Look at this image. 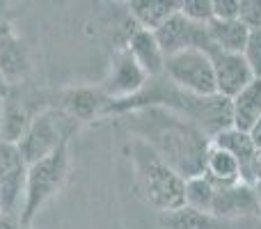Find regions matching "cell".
I'll return each mask as SVG.
<instances>
[{"label": "cell", "mask_w": 261, "mask_h": 229, "mask_svg": "<svg viewBox=\"0 0 261 229\" xmlns=\"http://www.w3.org/2000/svg\"><path fill=\"white\" fill-rule=\"evenodd\" d=\"M128 129L140 133L142 142L156 151V156L181 179L204 174V161L211 138L186 117L165 108H142L128 113Z\"/></svg>", "instance_id": "obj_1"}, {"label": "cell", "mask_w": 261, "mask_h": 229, "mask_svg": "<svg viewBox=\"0 0 261 229\" xmlns=\"http://www.w3.org/2000/svg\"><path fill=\"white\" fill-rule=\"evenodd\" d=\"M128 151H130V158H133L140 190H142L144 199L153 209H158L161 213H167V211L186 207L184 202L186 179H181L172 167H167L156 156V151L147 142H142V140L130 142Z\"/></svg>", "instance_id": "obj_2"}, {"label": "cell", "mask_w": 261, "mask_h": 229, "mask_svg": "<svg viewBox=\"0 0 261 229\" xmlns=\"http://www.w3.org/2000/svg\"><path fill=\"white\" fill-rule=\"evenodd\" d=\"M78 129H81V121L73 119L58 106L39 110L35 113L25 135L18 142L21 156L25 158L28 165H32V163L46 158L48 154L58 151L60 147H67Z\"/></svg>", "instance_id": "obj_3"}, {"label": "cell", "mask_w": 261, "mask_h": 229, "mask_svg": "<svg viewBox=\"0 0 261 229\" xmlns=\"http://www.w3.org/2000/svg\"><path fill=\"white\" fill-rule=\"evenodd\" d=\"M67 172H69V144L48 154L41 161L28 165L25 199H23V211L21 218H18L23 227H30V222L41 211V207L64 186Z\"/></svg>", "instance_id": "obj_4"}, {"label": "cell", "mask_w": 261, "mask_h": 229, "mask_svg": "<svg viewBox=\"0 0 261 229\" xmlns=\"http://www.w3.org/2000/svg\"><path fill=\"white\" fill-rule=\"evenodd\" d=\"M163 76L176 85L179 90L188 92L193 96L206 99V96H216V76H213V62L211 55L206 50H181L170 58H165V67H163Z\"/></svg>", "instance_id": "obj_5"}, {"label": "cell", "mask_w": 261, "mask_h": 229, "mask_svg": "<svg viewBox=\"0 0 261 229\" xmlns=\"http://www.w3.org/2000/svg\"><path fill=\"white\" fill-rule=\"evenodd\" d=\"M28 163L18 144L0 142V216L21 218L25 199Z\"/></svg>", "instance_id": "obj_6"}, {"label": "cell", "mask_w": 261, "mask_h": 229, "mask_svg": "<svg viewBox=\"0 0 261 229\" xmlns=\"http://www.w3.org/2000/svg\"><path fill=\"white\" fill-rule=\"evenodd\" d=\"M153 37H156V41L165 58H170V55H174V53H181V50H190V48L206 50V53L213 50L206 26H197V23L188 21L181 12H176L174 16L167 18L158 30H153Z\"/></svg>", "instance_id": "obj_7"}, {"label": "cell", "mask_w": 261, "mask_h": 229, "mask_svg": "<svg viewBox=\"0 0 261 229\" xmlns=\"http://www.w3.org/2000/svg\"><path fill=\"white\" fill-rule=\"evenodd\" d=\"M213 62V76H216V90L222 99H234L241 90L254 81V73L250 71L248 62L239 53H222V50H211Z\"/></svg>", "instance_id": "obj_8"}, {"label": "cell", "mask_w": 261, "mask_h": 229, "mask_svg": "<svg viewBox=\"0 0 261 229\" xmlns=\"http://www.w3.org/2000/svg\"><path fill=\"white\" fill-rule=\"evenodd\" d=\"M147 81H149V76L133 60V55H130L128 50H122V53L113 60L110 76L103 81L101 92H103L110 101H122V99H128V96L138 94V92L147 85Z\"/></svg>", "instance_id": "obj_9"}, {"label": "cell", "mask_w": 261, "mask_h": 229, "mask_svg": "<svg viewBox=\"0 0 261 229\" xmlns=\"http://www.w3.org/2000/svg\"><path fill=\"white\" fill-rule=\"evenodd\" d=\"M211 218H222V220L259 218L254 186L239 181V184L216 188V197H213V207H211Z\"/></svg>", "instance_id": "obj_10"}, {"label": "cell", "mask_w": 261, "mask_h": 229, "mask_svg": "<svg viewBox=\"0 0 261 229\" xmlns=\"http://www.w3.org/2000/svg\"><path fill=\"white\" fill-rule=\"evenodd\" d=\"M211 142L218 144L220 149H225V151H229L241 167V181L254 186V158H257V147L252 144L250 135L245 133V131H239V129H234V126H229V129L220 131L218 135H213Z\"/></svg>", "instance_id": "obj_11"}, {"label": "cell", "mask_w": 261, "mask_h": 229, "mask_svg": "<svg viewBox=\"0 0 261 229\" xmlns=\"http://www.w3.org/2000/svg\"><path fill=\"white\" fill-rule=\"evenodd\" d=\"M110 104V99L101 92V87L92 90V87H73L60 94V106L64 113H69L73 119L87 121L96 115H103L106 106Z\"/></svg>", "instance_id": "obj_12"}, {"label": "cell", "mask_w": 261, "mask_h": 229, "mask_svg": "<svg viewBox=\"0 0 261 229\" xmlns=\"http://www.w3.org/2000/svg\"><path fill=\"white\" fill-rule=\"evenodd\" d=\"M28 71H30V60L25 46L12 30H7L0 37V73L9 83V87H16L21 85V81H25Z\"/></svg>", "instance_id": "obj_13"}, {"label": "cell", "mask_w": 261, "mask_h": 229, "mask_svg": "<svg viewBox=\"0 0 261 229\" xmlns=\"http://www.w3.org/2000/svg\"><path fill=\"white\" fill-rule=\"evenodd\" d=\"M128 53L133 55V60L142 67V71L149 78L163 76V67H165V55H163L161 46H158L153 32L149 30H135L128 39Z\"/></svg>", "instance_id": "obj_14"}, {"label": "cell", "mask_w": 261, "mask_h": 229, "mask_svg": "<svg viewBox=\"0 0 261 229\" xmlns=\"http://www.w3.org/2000/svg\"><path fill=\"white\" fill-rule=\"evenodd\" d=\"M231 104V126L248 133L261 117V78H254L245 90H241Z\"/></svg>", "instance_id": "obj_15"}, {"label": "cell", "mask_w": 261, "mask_h": 229, "mask_svg": "<svg viewBox=\"0 0 261 229\" xmlns=\"http://www.w3.org/2000/svg\"><path fill=\"white\" fill-rule=\"evenodd\" d=\"M128 14L140 30H158L170 16L179 12V3L174 0H130L126 5Z\"/></svg>", "instance_id": "obj_16"}, {"label": "cell", "mask_w": 261, "mask_h": 229, "mask_svg": "<svg viewBox=\"0 0 261 229\" xmlns=\"http://www.w3.org/2000/svg\"><path fill=\"white\" fill-rule=\"evenodd\" d=\"M32 115L28 110V106L21 99L14 96V92H9L5 96V108H3V124H0V142L18 144L21 138L25 135L28 126L32 121Z\"/></svg>", "instance_id": "obj_17"}, {"label": "cell", "mask_w": 261, "mask_h": 229, "mask_svg": "<svg viewBox=\"0 0 261 229\" xmlns=\"http://www.w3.org/2000/svg\"><path fill=\"white\" fill-rule=\"evenodd\" d=\"M204 176H208V181L216 188L231 186L241 181V167L229 151H225V149L211 142L206 151V161H204Z\"/></svg>", "instance_id": "obj_18"}, {"label": "cell", "mask_w": 261, "mask_h": 229, "mask_svg": "<svg viewBox=\"0 0 261 229\" xmlns=\"http://www.w3.org/2000/svg\"><path fill=\"white\" fill-rule=\"evenodd\" d=\"M206 32H208L213 50L239 53V55H243L245 41H248V35H250V30L241 21H211L206 26Z\"/></svg>", "instance_id": "obj_19"}, {"label": "cell", "mask_w": 261, "mask_h": 229, "mask_svg": "<svg viewBox=\"0 0 261 229\" xmlns=\"http://www.w3.org/2000/svg\"><path fill=\"white\" fill-rule=\"evenodd\" d=\"M213 197H216V186L208 181V176L199 174V176H193V179H186L184 202L188 209H195L199 213L211 216Z\"/></svg>", "instance_id": "obj_20"}, {"label": "cell", "mask_w": 261, "mask_h": 229, "mask_svg": "<svg viewBox=\"0 0 261 229\" xmlns=\"http://www.w3.org/2000/svg\"><path fill=\"white\" fill-rule=\"evenodd\" d=\"M161 225L163 229H213V218L195 209L181 207L174 211L161 213Z\"/></svg>", "instance_id": "obj_21"}, {"label": "cell", "mask_w": 261, "mask_h": 229, "mask_svg": "<svg viewBox=\"0 0 261 229\" xmlns=\"http://www.w3.org/2000/svg\"><path fill=\"white\" fill-rule=\"evenodd\" d=\"M179 12L197 26H208L213 21V0H184L179 3Z\"/></svg>", "instance_id": "obj_22"}, {"label": "cell", "mask_w": 261, "mask_h": 229, "mask_svg": "<svg viewBox=\"0 0 261 229\" xmlns=\"http://www.w3.org/2000/svg\"><path fill=\"white\" fill-rule=\"evenodd\" d=\"M243 58L248 62L250 71L254 73V78H261V30H250L243 48Z\"/></svg>", "instance_id": "obj_23"}, {"label": "cell", "mask_w": 261, "mask_h": 229, "mask_svg": "<svg viewBox=\"0 0 261 229\" xmlns=\"http://www.w3.org/2000/svg\"><path fill=\"white\" fill-rule=\"evenodd\" d=\"M239 21L248 30H261V0H241Z\"/></svg>", "instance_id": "obj_24"}, {"label": "cell", "mask_w": 261, "mask_h": 229, "mask_svg": "<svg viewBox=\"0 0 261 229\" xmlns=\"http://www.w3.org/2000/svg\"><path fill=\"white\" fill-rule=\"evenodd\" d=\"M241 0H213V21H239Z\"/></svg>", "instance_id": "obj_25"}, {"label": "cell", "mask_w": 261, "mask_h": 229, "mask_svg": "<svg viewBox=\"0 0 261 229\" xmlns=\"http://www.w3.org/2000/svg\"><path fill=\"white\" fill-rule=\"evenodd\" d=\"M0 229H28V227H23L18 218H12V216H0Z\"/></svg>", "instance_id": "obj_26"}, {"label": "cell", "mask_w": 261, "mask_h": 229, "mask_svg": "<svg viewBox=\"0 0 261 229\" xmlns=\"http://www.w3.org/2000/svg\"><path fill=\"white\" fill-rule=\"evenodd\" d=\"M248 135H250V140H252L254 147L261 149V117H259L257 121H254V126L248 131Z\"/></svg>", "instance_id": "obj_27"}, {"label": "cell", "mask_w": 261, "mask_h": 229, "mask_svg": "<svg viewBox=\"0 0 261 229\" xmlns=\"http://www.w3.org/2000/svg\"><path fill=\"white\" fill-rule=\"evenodd\" d=\"M261 181V149H257V158H254V184Z\"/></svg>", "instance_id": "obj_28"}, {"label": "cell", "mask_w": 261, "mask_h": 229, "mask_svg": "<svg viewBox=\"0 0 261 229\" xmlns=\"http://www.w3.org/2000/svg\"><path fill=\"white\" fill-rule=\"evenodd\" d=\"M9 92H12V87H9V83L5 81V76H3V73H0V96H3V99H5V96H7Z\"/></svg>", "instance_id": "obj_29"}, {"label": "cell", "mask_w": 261, "mask_h": 229, "mask_svg": "<svg viewBox=\"0 0 261 229\" xmlns=\"http://www.w3.org/2000/svg\"><path fill=\"white\" fill-rule=\"evenodd\" d=\"M254 195H257V209H259V218H261V181L254 184Z\"/></svg>", "instance_id": "obj_30"}, {"label": "cell", "mask_w": 261, "mask_h": 229, "mask_svg": "<svg viewBox=\"0 0 261 229\" xmlns=\"http://www.w3.org/2000/svg\"><path fill=\"white\" fill-rule=\"evenodd\" d=\"M5 14H7V3H3V0H0V23H3Z\"/></svg>", "instance_id": "obj_31"}, {"label": "cell", "mask_w": 261, "mask_h": 229, "mask_svg": "<svg viewBox=\"0 0 261 229\" xmlns=\"http://www.w3.org/2000/svg\"><path fill=\"white\" fill-rule=\"evenodd\" d=\"M3 108H5V99L0 96V124H3Z\"/></svg>", "instance_id": "obj_32"}, {"label": "cell", "mask_w": 261, "mask_h": 229, "mask_svg": "<svg viewBox=\"0 0 261 229\" xmlns=\"http://www.w3.org/2000/svg\"><path fill=\"white\" fill-rule=\"evenodd\" d=\"M7 30H9V28L5 26V23H0V37H3V35H5V32H7Z\"/></svg>", "instance_id": "obj_33"}]
</instances>
